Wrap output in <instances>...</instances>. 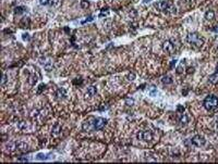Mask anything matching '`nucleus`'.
Listing matches in <instances>:
<instances>
[{
	"label": "nucleus",
	"instance_id": "nucleus-1",
	"mask_svg": "<svg viewBox=\"0 0 218 164\" xmlns=\"http://www.w3.org/2000/svg\"><path fill=\"white\" fill-rule=\"evenodd\" d=\"M154 7L157 10L162 11L165 13H176L177 12V9H176L172 0H168V1H157L155 2Z\"/></svg>",
	"mask_w": 218,
	"mask_h": 164
},
{
	"label": "nucleus",
	"instance_id": "nucleus-2",
	"mask_svg": "<svg viewBox=\"0 0 218 164\" xmlns=\"http://www.w3.org/2000/svg\"><path fill=\"white\" fill-rule=\"evenodd\" d=\"M203 106L204 108L207 110V111H213L218 107V98L214 95H210L205 98L204 102H203Z\"/></svg>",
	"mask_w": 218,
	"mask_h": 164
},
{
	"label": "nucleus",
	"instance_id": "nucleus-3",
	"mask_svg": "<svg viewBox=\"0 0 218 164\" xmlns=\"http://www.w3.org/2000/svg\"><path fill=\"white\" fill-rule=\"evenodd\" d=\"M187 41L195 47H202L204 44V39L196 33H190L187 36Z\"/></svg>",
	"mask_w": 218,
	"mask_h": 164
},
{
	"label": "nucleus",
	"instance_id": "nucleus-4",
	"mask_svg": "<svg viewBox=\"0 0 218 164\" xmlns=\"http://www.w3.org/2000/svg\"><path fill=\"white\" fill-rule=\"evenodd\" d=\"M107 124V120L104 117L93 118V128L95 130H101Z\"/></svg>",
	"mask_w": 218,
	"mask_h": 164
},
{
	"label": "nucleus",
	"instance_id": "nucleus-5",
	"mask_svg": "<svg viewBox=\"0 0 218 164\" xmlns=\"http://www.w3.org/2000/svg\"><path fill=\"white\" fill-rule=\"evenodd\" d=\"M137 138L143 141H151L153 140V133L151 130H143L137 134Z\"/></svg>",
	"mask_w": 218,
	"mask_h": 164
},
{
	"label": "nucleus",
	"instance_id": "nucleus-6",
	"mask_svg": "<svg viewBox=\"0 0 218 164\" xmlns=\"http://www.w3.org/2000/svg\"><path fill=\"white\" fill-rule=\"evenodd\" d=\"M163 49L164 51L169 53V55H172L175 51H176V48H175V45L172 44L171 40H166L163 43Z\"/></svg>",
	"mask_w": 218,
	"mask_h": 164
},
{
	"label": "nucleus",
	"instance_id": "nucleus-7",
	"mask_svg": "<svg viewBox=\"0 0 218 164\" xmlns=\"http://www.w3.org/2000/svg\"><path fill=\"white\" fill-rule=\"evenodd\" d=\"M191 142H192V145H194L195 147H202V146L205 145V138L202 137L201 135H196L191 139Z\"/></svg>",
	"mask_w": 218,
	"mask_h": 164
},
{
	"label": "nucleus",
	"instance_id": "nucleus-8",
	"mask_svg": "<svg viewBox=\"0 0 218 164\" xmlns=\"http://www.w3.org/2000/svg\"><path fill=\"white\" fill-rule=\"evenodd\" d=\"M96 92H97V88L95 87V86H91V87L87 89V91H86L85 98H86V99H87V98H92L93 96L96 95Z\"/></svg>",
	"mask_w": 218,
	"mask_h": 164
},
{
	"label": "nucleus",
	"instance_id": "nucleus-9",
	"mask_svg": "<svg viewBox=\"0 0 218 164\" xmlns=\"http://www.w3.org/2000/svg\"><path fill=\"white\" fill-rule=\"evenodd\" d=\"M56 97H57V99H64L67 97V90L64 88H59L56 91Z\"/></svg>",
	"mask_w": 218,
	"mask_h": 164
},
{
	"label": "nucleus",
	"instance_id": "nucleus-10",
	"mask_svg": "<svg viewBox=\"0 0 218 164\" xmlns=\"http://www.w3.org/2000/svg\"><path fill=\"white\" fill-rule=\"evenodd\" d=\"M27 145L22 141H16V151H26L27 150Z\"/></svg>",
	"mask_w": 218,
	"mask_h": 164
},
{
	"label": "nucleus",
	"instance_id": "nucleus-11",
	"mask_svg": "<svg viewBox=\"0 0 218 164\" xmlns=\"http://www.w3.org/2000/svg\"><path fill=\"white\" fill-rule=\"evenodd\" d=\"M60 133H61V126H60V124H56L55 126L52 127V129H51V134H52L53 136H58Z\"/></svg>",
	"mask_w": 218,
	"mask_h": 164
},
{
	"label": "nucleus",
	"instance_id": "nucleus-12",
	"mask_svg": "<svg viewBox=\"0 0 218 164\" xmlns=\"http://www.w3.org/2000/svg\"><path fill=\"white\" fill-rule=\"evenodd\" d=\"M37 80H38V77L35 75V74H32V75H29L27 82H28V84L31 85V86H34L37 83Z\"/></svg>",
	"mask_w": 218,
	"mask_h": 164
},
{
	"label": "nucleus",
	"instance_id": "nucleus-13",
	"mask_svg": "<svg viewBox=\"0 0 218 164\" xmlns=\"http://www.w3.org/2000/svg\"><path fill=\"white\" fill-rule=\"evenodd\" d=\"M210 83H212L213 85H216V84H218V73L216 72V73H214V74H212V75L210 76Z\"/></svg>",
	"mask_w": 218,
	"mask_h": 164
},
{
	"label": "nucleus",
	"instance_id": "nucleus-14",
	"mask_svg": "<svg viewBox=\"0 0 218 164\" xmlns=\"http://www.w3.org/2000/svg\"><path fill=\"white\" fill-rule=\"evenodd\" d=\"M215 17V13H214V11H212V10H208L207 12L205 13V19L207 20V21H212Z\"/></svg>",
	"mask_w": 218,
	"mask_h": 164
},
{
	"label": "nucleus",
	"instance_id": "nucleus-15",
	"mask_svg": "<svg viewBox=\"0 0 218 164\" xmlns=\"http://www.w3.org/2000/svg\"><path fill=\"white\" fill-rule=\"evenodd\" d=\"M179 121H180L181 124H187L188 122H189V117H188L187 114H183V113H181L180 117H179Z\"/></svg>",
	"mask_w": 218,
	"mask_h": 164
},
{
	"label": "nucleus",
	"instance_id": "nucleus-16",
	"mask_svg": "<svg viewBox=\"0 0 218 164\" xmlns=\"http://www.w3.org/2000/svg\"><path fill=\"white\" fill-rule=\"evenodd\" d=\"M162 82H163V84H171L172 78L170 76H164L162 78Z\"/></svg>",
	"mask_w": 218,
	"mask_h": 164
},
{
	"label": "nucleus",
	"instance_id": "nucleus-17",
	"mask_svg": "<svg viewBox=\"0 0 218 164\" xmlns=\"http://www.w3.org/2000/svg\"><path fill=\"white\" fill-rule=\"evenodd\" d=\"M25 10H26V9L24 7H16L15 9H14V12H15L16 14H21V13L24 12Z\"/></svg>",
	"mask_w": 218,
	"mask_h": 164
},
{
	"label": "nucleus",
	"instance_id": "nucleus-18",
	"mask_svg": "<svg viewBox=\"0 0 218 164\" xmlns=\"http://www.w3.org/2000/svg\"><path fill=\"white\" fill-rule=\"evenodd\" d=\"M28 24H29L28 19H24L21 22V26H22V27H26V26H28Z\"/></svg>",
	"mask_w": 218,
	"mask_h": 164
},
{
	"label": "nucleus",
	"instance_id": "nucleus-19",
	"mask_svg": "<svg viewBox=\"0 0 218 164\" xmlns=\"http://www.w3.org/2000/svg\"><path fill=\"white\" fill-rule=\"evenodd\" d=\"M88 5H89V2H88V1H86V0H83V1H81V7H82L83 9L87 8Z\"/></svg>",
	"mask_w": 218,
	"mask_h": 164
},
{
	"label": "nucleus",
	"instance_id": "nucleus-20",
	"mask_svg": "<svg viewBox=\"0 0 218 164\" xmlns=\"http://www.w3.org/2000/svg\"><path fill=\"white\" fill-rule=\"evenodd\" d=\"M45 88H46V85H44V84L39 85V87H38V89H37V94H38V95L41 94V91H43Z\"/></svg>",
	"mask_w": 218,
	"mask_h": 164
},
{
	"label": "nucleus",
	"instance_id": "nucleus-21",
	"mask_svg": "<svg viewBox=\"0 0 218 164\" xmlns=\"http://www.w3.org/2000/svg\"><path fill=\"white\" fill-rule=\"evenodd\" d=\"M182 70H184V67H183V63H181L180 65H179V67L177 68V73H178V74H181L182 72H183Z\"/></svg>",
	"mask_w": 218,
	"mask_h": 164
},
{
	"label": "nucleus",
	"instance_id": "nucleus-22",
	"mask_svg": "<svg viewBox=\"0 0 218 164\" xmlns=\"http://www.w3.org/2000/svg\"><path fill=\"white\" fill-rule=\"evenodd\" d=\"M109 14V11L108 10H106V11H101L100 12V14H99V17H103V16H106V15H108Z\"/></svg>",
	"mask_w": 218,
	"mask_h": 164
},
{
	"label": "nucleus",
	"instance_id": "nucleus-23",
	"mask_svg": "<svg viewBox=\"0 0 218 164\" xmlns=\"http://www.w3.org/2000/svg\"><path fill=\"white\" fill-rule=\"evenodd\" d=\"M5 83H7V75H5V74H3V75H2L1 85H2V86H4V85H5Z\"/></svg>",
	"mask_w": 218,
	"mask_h": 164
},
{
	"label": "nucleus",
	"instance_id": "nucleus-24",
	"mask_svg": "<svg viewBox=\"0 0 218 164\" xmlns=\"http://www.w3.org/2000/svg\"><path fill=\"white\" fill-rule=\"evenodd\" d=\"M93 20H94V17H93V16H89V17H87L86 20L82 21V24H85V23H87V22H92Z\"/></svg>",
	"mask_w": 218,
	"mask_h": 164
},
{
	"label": "nucleus",
	"instance_id": "nucleus-25",
	"mask_svg": "<svg viewBox=\"0 0 218 164\" xmlns=\"http://www.w3.org/2000/svg\"><path fill=\"white\" fill-rule=\"evenodd\" d=\"M49 2H50V0H39V3H40V4H43V5L48 4Z\"/></svg>",
	"mask_w": 218,
	"mask_h": 164
},
{
	"label": "nucleus",
	"instance_id": "nucleus-26",
	"mask_svg": "<svg viewBox=\"0 0 218 164\" xmlns=\"http://www.w3.org/2000/svg\"><path fill=\"white\" fill-rule=\"evenodd\" d=\"M128 78H129V80H134V78H135V74L130 73L129 75H128Z\"/></svg>",
	"mask_w": 218,
	"mask_h": 164
},
{
	"label": "nucleus",
	"instance_id": "nucleus-27",
	"mask_svg": "<svg viewBox=\"0 0 218 164\" xmlns=\"http://www.w3.org/2000/svg\"><path fill=\"white\" fill-rule=\"evenodd\" d=\"M59 3V0H50V2H49V4H51V5H57Z\"/></svg>",
	"mask_w": 218,
	"mask_h": 164
},
{
	"label": "nucleus",
	"instance_id": "nucleus-28",
	"mask_svg": "<svg viewBox=\"0 0 218 164\" xmlns=\"http://www.w3.org/2000/svg\"><path fill=\"white\" fill-rule=\"evenodd\" d=\"M37 159H39V160H44V159H46V156H45V154L39 153V154H37Z\"/></svg>",
	"mask_w": 218,
	"mask_h": 164
},
{
	"label": "nucleus",
	"instance_id": "nucleus-29",
	"mask_svg": "<svg viewBox=\"0 0 218 164\" xmlns=\"http://www.w3.org/2000/svg\"><path fill=\"white\" fill-rule=\"evenodd\" d=\"M177 110H178V112H180V113H183V112H184V108H183L182 106H179Z\"/></svg>",
	"mask_w": 218,
	"mask_h": 164
},
{
	"label": "nucleus",
	"instance_id": "nucleus-30",
	"mask_svg": "<svg viewBox=\"0 0 218 164\" xmlns=\"http://www.w3.org/2000/svg\"><path fill=\"white\" fill-rule=\"evenodd\" d=\"M23 39L24 40H29V35L28 34H23Z\"/></svg>",
	"mask_w": 218,
	"mask_h": 164
},
{
	"label": "nucleus",
	"instance_id": "nucleus-31",
	"mask_svg": "<svg viewBox=\"0 0 218 164\" xmlns=\"http://www.w3.org/2000/svg\"><path fill=\"white\" fill-rule=\"evenodd\" d=\"M176 63H177V60H174V61H171V64H170V67H174L175 65H176Z\"/></svg>",
	"mask_w": 218,
	"mask_h": 164
},
{
	"label": "nucleus",
	"instance_id": "nucleus-32",
	"mask_svg": "<svg viewBox=\"0 0 218 164\" xmlns=\"http://www.w3.org/2000/svg\"><path fill=\"white\" fill-rule=\"evenodd\" d=\"M156 92H157V90H156V89H153V90H151L150 95H151V96H154V95L156 94Z\"/></svg>",
	"mask_w": 218,
	"mask_h": 164
},
{
	"label": "nucleus",
	"instance_id": "nucleus-33",
	"mask_svg": "<svg viewBox=\"0 0 218 164\" xmlns=\"http://www.w3.org/2000/svg\"><path fill=\"white\" fill-rule=\"evenodd\" d=\"M19 161H27V158H25V157H21V158H19Z\"/></svg>",
	"mask_w": 218,
	"mask_h": 164
},
{
	"label": "nucleus",
	"instance_id": "nucleus-34",
	"mask_svg": "<svg viewBox=\"0 0 218 164\" xmlns=\"http://www.w3.org/2000/svg\"><path fill=\"white\" fill-rule=\"evenodd\" d=\"M194 72V68L193 67H189L188 68V73H193Z\"/></svg>",
	"mask_w": 218,
	"mask_h": 164
},
{
	"label": "nucleus",
	"instance_id": "nucleus-35",
	"mask_svg": "<svg viewBox=\"0 0 218 164\" xmlns=\"http://www.w3.org/2000/svg\"><path fill=\"white\" fill-rule=\"evenodd\" d=\"M127 103H128V104H130V103L132 104V103H133V100H132V99H127Z\"/></svg>",
	"mask_w": 218,
	"mask_h": 164
},
{
	"label": "nucleus",
	"instance_id": "nucleus-36",
	"mask_svg": "<svg viewBox=\"0 0 218 164\" xmlns=\"http://www.w3.org/2000/svg\"><path fill=\"white\" fill-rule=\"evenodd\" d=\"M152 0H143V2H144V3H148V2H151Z\"/></svg>",
	"mask_w": 218,
	"mask_h": 164
},
{
	"label": "nucleus",
	"instance_id": "nucleus-37",
	"mask_svg": "<svg viewBox=\"0 0 218 164\" xmlns=\"http://www.w3.org/2000/svg\"><path fill=\"white\" fill-rule=\"evenodd\" d=\"M187 1H188V2H190V3H191V2H193L194 0H187Z\"/></svg>",
	"mask_w": 218,
	"mask_h": 164
},
{
	"label": "nucleus",
	"instance_id": "nucleus-38",
	"mask_svg": "<svg viewBox=\"0 0 218 164\" xmlns=\"http://www.w3.org/2000/svg\"><path fill=\"white\" fill-rule=\"evenodd\" d=\"M216 71H217V73H218V64H217V66H216Z\"/></svg>",
	"mask_w": 218,
	"mask_h": 164
},
{
	"label": "nucleus",
	"instance_id": "nucleus-39",
	"mask_svg": "<svg viewBox=\"0 0 218 164\" xmlns=\"http://www.w3.org/2000/svg\"><path fill=\"white\" fill-rule=\"evenodd\" d=\"M216 31H217V32H218V28H217V29H216Z\"/></svg>",
	"mask_w": 218,
	"mask_h": 164
}]
</instances>
